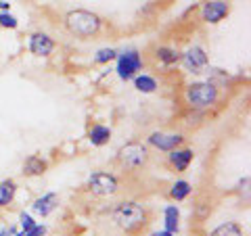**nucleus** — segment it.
I'll use <instances>...</instances> for the list:
<instances>
[{
    "label": "nucleus",
    "instance_id": "4be33fe9",
    "mask_svg": "<svg viewBox=\"0 0 251 236\" xmlns=\"http://www.w3.org/2000/svg\"><path fill=\"white\" fill-rule=\"evenodd\" d=\"M38 222L34 219V215L29 213V211H19V224H17V228H19V232L21 234H25L27 230H31Z\"/></svg>",
    "mask_w": 251,
    "mask_h": 236
},
{
    "label": "nucleus",
    "instance_id": "b1692460",
    "mask_svg": "<svg viewBox=\"0 0 251 236\" xmlns=\"http://www.w3.org/2000/svg\"><path fill=\"white\" fill-rule=\"evenodd\" d=\"M46 232H49V226L46 224H40L38 222L31 230H27L25 234H21V232H17V236H46Z\"/></svg>",
    "mask_w": 251,
    "mask_h": 236
},
{
    "label": "nucleus",
    "instance_id": "bb28decb",
    "mask_svg": "<svg viewBox=\"0 0 251 236\" xmlns=\"http://www.w3.org/2000/svg\"><path fill=\"white\" fill-rule=\"evenodd\" d=\"M149 236H174V234H170V232H166V230H155V232H151Z\"/></svg>",
    "mask_w": 251,
    "mask_h": 236
},
{
    "label": "nucleus",
    "instance_id": "2eb2a0df",
    "mask_svg": "<svg viewBox=\"0 0 251 236\" xmlns=\"http://www.w3.org/2000/svg\"><path fill=\"white\" fill-rule=\"evenodd\" d=\"M46 169H49V161L40 155H29L25 161H23V174L27 178H38L44 176Z\"/></svg>",
    "mask_w": 251,
    "mask_h": 236
},
{
    "label": "nucleus",
    "instance_id": "1a4fd4ad",
    "mask_svg": "<svg viewBox=\"0 0 251 236\" xmlns=\"http://www.w3.org/2000/svg\"><path fill=\"white\" fill-rule=\"evenodd\" d=\"M230 13V2H224V0H209V2H203L201 4V19L209 23V25H216L222 19L228 17Z\"/></svg>",
    "mask_w": 251,
    "mask_h": 236
},
{
    "label": "nucleus",
    "instance_id": "a878e982",
    "mask_svg": "<svg viewBox=\"0 0 251 236\" xmlns=\"http://www.w3.org/2000/svg\"><path fill=\"white\" fill-rule=\"evenodd\" d=\"M11 11V2H6V0H0V13H9Z\"/></svg>",
    "mask_w": 251,
    "mask_h": 236
},
{
    "label": "nucleus",
    "instance_id": "6ab92c4d",
    "mask_svg": "<svg viewBox=\"0 0 251 236\" xmlns=\"http://www.w3.org/2000/svg\"><path fill=\"white\" fill-rule=\"evenodd\" d=\"M191 192H193V184L186 182V180H176V182L170 186V199L176 203L186 201L188 196H191Z\"/></svg>",
    "mask_w": 251,
    "mask_h": 236
},
{
    "label": "nucleus",
    "instance_id": "7ed1b4c3",
    "mask_svg": "<svg viewBox=\"0 0 251 236\" xmlns=\"http://www.w3.org/2000/svg\"><path fill=\"white\" fill-rule=\"evenodd\" d=\"M184 98L186 105L193 111H205V109L214 107L220 98V88L216 84H211L209 80L203 82H193L184 88Z\"/></svg>",
    "mask_w": 251,
    "mask_h": 236
},
{
    "label": "nucleus",
    "instance_id": "aec40b11",
    "mask_svg": "<svg viewBox=\"0 0 251 236\" xmlns=\"http://www.w3.org/2000/svg\"><path fill=\"white\" fill-rule=\"evenodd\" d=\"M207 236H245V234H243L241 224H237V222H222V224H218Z\"/></svg>",
    "mask_w": 251,
    "mask_h": 236
},
{
    "label": "nucleus",
    "instance_id": "f8f14e48",
    "mask_svg": "<svg viewBox=\"0 0 251 236\" xmlns=\"http://www.w3.org/2000/svg\"><path fill=\"white\" fill-rule=\"evenodd\" d=\"M193 161H195V151H193V148L180 146V148H176V151L168 153V165L174 171H178V174L186 171L188 167H191Z\"/></svg>",
    "mask_w": 251,
    "mask_h": 236
},
{
    "label": "nucleus",
    "instance_id": "4468645a",
    "mask_svg": "<svg viewBox=\"0 0 251 236\" xmlns=\"http://www.w3.org/2000/svg\"><path fill=\"white\" fill-rule=\"evenodd\" d=\"M161 217H163L161 230L176 236L180 232V209H178V205H166L161 209Z\"/></svg>",
    "mask_w": 251,
    "mask_h": 236
},
{
    "label": "nucleus",
    "instance_id": "a211bd4d",
    "mask_svg": "<svg viewBox=\"0 0 251 236\" xmlns=\"http://www.w3.org/2000/svg\"><path fill=\"white\" fill-rule=\"evenodd\" d=\"M17 196V182L13 178H4L0 182V207H9Z\"/></svg>",
    "mask_w": 251,
    "mask_h": 236
},
{
    "label": "nucleus",
    "instance_id": "412c9836",
    "mask_svg": "<svg viewBox=\"0 0 251 236\" xmlns=\"http://www.w3.org/2000/svg\"><path fill=\"white\" fill-rule=\"evenodd\" d=\"M115 59H117V50L111 48V46H105V48H99L97 52H94L92 63L94 65H107V63H111Z\"/></svg>",
    "mask_w": 251,
    "mask_h": 236
},
{
    "label": "nucleus",
    "instance_id": "f257e3e1",
    "mask_svg": "<svg viewBox=\"0 0 251 236\" xmlns=\"http://www.w3.org/2000/svg\"><path fill=\"white\" fill-rule=\"evenodd\" d=\"M111 219L122 232L134 236V234H140L147 228L149 211H147V207L143 205V203L126 199V201H120L111 209Z\"/></svg>",
    "mask_w": 251,
    "mask_h": 236
},
{
    "label": "nucleus",
    "instance_id": "5701e85b",
    "mask_svg": "<svg viewBox=\"0 0 251 236\" xmlns=\"http://www.w3.org/2000/svg\"><path fill=\"white\" fill-rule=\"evenodd\" d=\"M0 27L4 29H17L19 27V19L9 11V13H0Z\"/></svg>",
    "mask_w": 251,
    "mask_h": 236
},
{
    "label": "nucleus",
    "instance_id": "9d476101",
    "mask_svg": "<svg viewBox=\"0 0 251 236\" xmlns=\"http://www.w3.org/2000/svg\"><path fill=\"white\" fill-rule=\"evenodd\" d=\"M54 40L46 31H31L27 36V50L34 57H50L54 52Z\"/></svg>",
    "mask_w": 251,
    "mask_h": 236
},
{
    "label": "nucleus",
    "instance_id": "ddd939ff",
    "mask_svg": "<svg viewBox=\"0 0 251 236\" xmlns=\"http://www.w3.org/2000/svg\"><path fill=\"white\" fill-rule=\"evenodd\" d=\"M88 142L92 144V146H97V148H100V146H105V144H109V140H111V136H113V130L109 128V125H105V123H92L90 128H88Z\"/></svg>",
    "mask_w": 251,
    "mask_h": 236
},
{
    "label": "nucleus",
    "instance_id": "9b49d317",
    "mask_svg": "<svg viewBox=\"0 0 251 236\" xmlns=\"http://www.w3.org/2000/svg\"><path fill=\"white\" fill-rule=\"evenodd\" d=\"M59 194L57 192H44L38 199L31 201V213L38 217H49L54 209L59 207Z\"/></svg>",
    "mask_w": 251,
    "mask_h": 236
},
{
    "label": "nucleus",
    "instance_id": "f3484780",
    "mask_svg": "<svg viewBox=\"0 0 251 236\" xmlns=\"http://www.w3.org/2000/svg\"><path fill=\"white\" fill-rule=\"evenodd\" d=\"M132 84H134V88L143 94H153V92H157V88H159L157 77L151 73H138L134 80H132Z\"/></svg>",
    "mask_w": 251,
    "mask_h": 236
},
{
    "label": "nucleus",
    "instance_id": "39448f33",
    "mask_svg": "<svg viewBox=\"0 0 251 236\" xmlns=\"http://www.w3.org/2000/svg\"><path fill=\"white\" fill-rule=\"evenodd\" d=\"M149 159H151V155H149L147 144L138 142V140H130L117 148V161L124 169H143Z\"/></svg>",
    "mask_w": 251,
    "mask_h": 236
},
{
    "label": "nucleus",
    "instance_id": "f03ea898",
    "mask_svg": "<svg viewBox=\"0 0 251 236\" xmlns=\"http://www.w3.org/2000/svg\"><path fill=\"white\" fill-rule=\"evenodd\" d=\"M63 23L69 34H74L75 38H92L97 36L100 27H103V19L97 13L86 11V9H72L65 13Z\"/></svg>",
    "mask_w": 251,
    "mask_h": 236
},
{
    "label": "nucleus",
    "instance_id": "20e7f679",
    "mask_svg": "<svg viewBox=\"0 0 251 236\" xmlns=\"http://www.w3.org/2000/svg\"><path fill=\"white\" fill-rule=\"evenodd\" d=\"M145 67V59L140 50L136 48H126V50H117V59H115V73L122 82H132L138 73H143Z\"/></svg>",
    "mask_w": 251,
    "mask_h": 236
},
{
    "label": "nucleus",
    "instance_id": "0eeeda50",
    "mask_svg": "<svg viewBox=\"0 0 251 236\" xmlns=\"http://www.w3.org/2000/svg\"><path fill=\"white\" fill-rule=\"evenodd\" d=\"M180 63H182V67L186 69L188 73H203L209 65V54L207 50L203 48V46L199 44H193L188 46V48L180 54Z\"/></svg>",
    "mask_w": 251,
    "mask_h": 236
},
{
    "label": "nucleus",
    "instance_id": "dca6fc26",
    "mask_svg": "<svg viewBox=\"0 0 251 236\" xmlns=\"http://www.w3.org/2000/svg\"><path fill=\"white\" fill-rule=\"evenodd\" d=\"M180 52L178 48H172V46H157L155 48V61L163 67H176L180 65Z\"/></svg>",
    "mask_w": 251,
    "mask_h": 236
},
{
    "label": "nucleus",
    "instance_id": "393cba45",
    "mask_svg": "<svg viewBox=\"0 0 251 236\" xmlns=\"http://www.w3.org/2000/svg\"><path fill=\"white\" fill-rule=\"evenodd\" d=\"M17 232H19V228L15 224H9V226L0 228V234H2V236H17Z\"/></svg>",
    "mask_w": 251,
    "mask_h": 236
},
{
    "label": "nucleus",
    "instance_id": "423d86ee",
    "mask_svg": "<svg viewBox=\"0 0 251 236\" xmlns=\"http://www.w3.org/2000/svg\"><path fill=\"white\" fill-rule=\"evenodd\" d=\"M86 188H88L90 194L107 199V196L120 192V178L111 171H92L86 180Z\"/></svg>",
    "mask_w": 251,
    "mask_h": 236
},
{
    "label": "nucleus",
    "instance_id": "cd10ccee",
    "mask_svg": "<svg viewBox=\"0 0 251 236\" xmlns=\"http://www.w3.org/2000/svg\"><path fill=\"white\" fill-rule=\"evenodd\" d=\"M0 236H2V234H0Z\"/></svg>",
    "mask_w": 251,
    "mask_h": 236
},
{
    "label": "nucleus",
    "instance_id": "6e6552de",
    "mask_svg": "<svg viewBox=\"0 0 251 236\" xmlns=\"http://www.w3.org/2000/svg\"><path fill=\"white\" fill-rule=\"evenodd\" d=\"M147 144L161 153H172L184 144V134L180 132H151L147 136Z\"/></svg>",
    "mask_w": 251,
    "mask_h": 236
}]
</instances>
